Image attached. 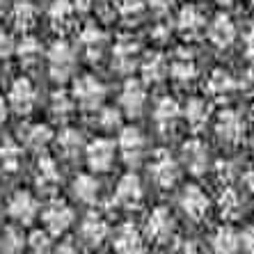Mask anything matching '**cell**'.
Here are the masks:
<instances>
[{
	"label": "cell",
	"mask_w": 254,
	"mask_h": 254,
	"mask_svg": "<svg viewBox=\"0 0 254 254\" xmlns=\"http://www.w3.org/2000/svg\"><path fill=\"white\" fill-rule=\"evenodd\" d=\"M46 62H48V73L53 80L58 83H64L73 76L76 71V51L71 46L69 42L64 39H58L53 46L48 48L46 53Z\"/></svg>",
	"instance_id": "cell-1"
},
{
	"label": "cell",
	"mask_w": 254,
	"mask_h": 254,
	"mask_svg": "<svg viewBox=\"0 0 254 254\" xmlns=\"http://www.w3.org/2000/svg\"><path fill=\"white\" fill-rule=\"evenodd\" d=\"M71 96H73L78 108L89 110V113H96L103 106V99H106V85L101 83L96 76H92V73H85V76H78L73 80Z\"/></svg>",
	"instance_id": "cell-2"
},
{
	"label": "cell",
	"mask_w": 254,
	"mask_h": 254,
	"mask_svg": "<svg viewBox=\"0 0 254 254\" xmlns=\"http://www.w3.org/2000/svg\"><path fill=\"white\" fill-rule=\"evenodd\" d=\"M149 177L154 181L158 188L167 190V188H174L179 184V179H181V167H179L177 158L165 151V149H160L151 156V163H149Z\"/></svg>",
	"instance_id": "cell-3"
},
{
	"label": "cell",
	"mask_w": 254,
	"mask_h": 254,
	"mask_svg": "<svg viewBox=\"0 0 254 254\" xmlns=\"http://www.w3.org/2000/svg\"><path fill=\"white\" fill-rule=\"evenodd\" d=\"M117 151L122 154L126 165L135 167L142 163L144 154H147V137L137 126H124L117 140Z\"/></svg>",
	"instance_id": "cell-4"
},
{
	"label": "cell",
	"mask_w": 254,
	"mask_h": 254,
	"mask_svg": "<svg viewBox=\"0 0 254 254\" xmlns=\"http://www.w3.org/2000/svg\"><path fill=\"white\" fill-rule=\"evenodd\" d=\"M117 158V144L110 137H94L85 144V160L92 172H110Z\"/></svg>",
	"instance_id": "cell-5"
},
{
	"label": "cell",
	"mask_w": 254,
	"mask_h": 254,
	"mask_svg": "<svg viewBox=\"0 0 254 254\" xmlns=\"http://www.w3.org/2000/svg\"><path fill=\"white\" fill-rule=\"evenodd\" d=\"M73 218H76V213L73 208L62 199H51L44 206L42 211V220H44V227H46L48 234H53V236H60V234H64L71 225H73Z\"/></svg>",
	"instance_id": "cell-6"
},
{
	"label": "cell",
	"mask_w": 254,
	"mask_h": 254,
	"mask_svg": "<svg viewBox=\"0 0 254 254\" xmlns=\"http://www.w3.org/2000/svg\"><path fill=\"white\" fill-rule=\"evenodd\" d=\"M37 103V89L28 78H16L7 92V106L16 115H30Z\"/></svg>",
	"instance_id": "cell-7"
},
{
	"label": "cell",
	"mask_w": 254,
	"mask_h": 254,
	"mask_svg": "<svg viewBox=\"0 0 254 254\" xmlns=\"http://www.w3.org/2000/svg\"><path fill=\"white\" fill-rule=\"evenodd\" d=\"M147 106V89L140 80L128 78L122 87V96H119V110L126 117H140L142 110Z\"/></svg>",
	"instance_id": "cell-8"
},
{
	"label": "cell",
	"mask_w": 254,
	"mask_h": 254,
	"mask_svg": "<svg viewBox=\"0 0 254 254\" xmlns=\"http://www.w3.org/2000/svg\"><path fill=\"white\" fill-rule=\"evenodd\" d=\"M174 215L170 213V208L156 206L149 213L147 218V236L154 243H167L174 234Z\"/></svg>",
	"instance_id": "cell-9"
},
{
	"label": "cell",
	"mask_w": 254,
	"mask_h": 254,
	"mask_svg": "<svg viewBox=\"0 0 254 254\" xmlns=\"http://www.w3.org/2000/svg\"><path fill=\"white\" fill-rule=\"evenodd\" d=\"M142 197H144V188H142V181L137 174L128 172L119 179L117 188H115V201L124 208H137L142 204Z\"/></svg>",
	"instance_id": "cell-10"
},
{
	"label": "cell",
	"mask_w": 254,
	"mask_h": 254,
	"mask_svg": "<svg viewBox=\"0 0 254 254\" xmlns=\"http://www.w3.org/2000/svg\"><path fill=\"white\" fill-rule=\"evenodd\" d=\"M7 213H9L12 220H16L18 225H30V222L37 218V213H39V204H37V199L32 197V192H28V190H16L12 195V199H9Z\"/></svg>",
	"instance_id": "cell-11"
},
{
	"label": "cell",
	"mask_w": 254,
	"mask_h": 254,
	"mask_svg": "<svg viewBox=\"0 0 254 254\" xmlns=\"http://www.w3.org/2000/svg\"><path fill=\"white\" fill-rule=\"evenodd\" d=\"M215 130L222 142L227 144H238L245 135V119L236 113V110H225V113L218 115V122H215Z\"/></svg>",
	"instance_id": "cell-12"
},
{
	"label": "cell",
	"mask_w": 254,
	"mask_h": 254,
	"mask_svg": "<svg viewBox=\"0 0 254 254\" xmlns=\"http://www.w3.org/2000/svg\"><path fill=\"white\" fill-rule=\"evenodd\" d=\"M204 32L208 35V42L215 48H229L236 39V25L227 14H218L213 21H208Z\"/></svg>",
	"instance_id": "cell-13"
},
{
	"label": "cell",
	"mask_w": 254,
	"mask_h": 254,
	"mask_svg": "<svg viewBox=\"0 0 254 254\" xmlns=\"http://www.w3.org/2000/svg\"><path fill=\"white\" fill-rule=\"evenodd\" d=\"M179 201H181V208L186 211V215H190L192 220L206 218L208 208H211V199L199 186H186Z\"/></svg>",
	"instance_id": "cell-14"
},
{
	"label": "cell",
	"mask_w": 254,
	"mask_h": 254,
	"mask_svg": "<svg viewBox=\"0 0 254 254\" xmlns=\"http://www.w3.org/2000/svg\"><path fill=\"white\" fill-rule=\"evenodd\" d=\"M76 16L78 14L69 0H53L51 7H48V21L60 35H66V32L76 28Z\"/></svg>",
	"instance_id": "cell-15"
},
{
	"label": "cell",
	"mask_w": 254,
	"mask_h": 254,
	"mask_svg": "<svg viewBox=\"0 0 254 254\" xmlns=\"http://www.w3.org/2000/svg\"><path fill=\"white\" fill-rule=\"evenodd\" d=\"M206 14L201 12L199 7L195 5H188L184 7L181 12H179L177 16V28L179 32L184 37H188V39H195V37H199L204 30H206Z\"/></svg>",
	"instance_id": "cell-16"
},
{
	"label": "cell",
	"mask_w": 254,
	"mask_h": 254,
	"mask_svg": "<svg viewBox=\"0 0 254 254\" xmlns=\"http://www.w3.org/2000/svg\"><path fill=\"white\" fill-rule=\"evenodd\" d=\"M115 252L117 254H144V238L133 225H122L115 231Z\"/></svg>",
	"instance_id": "cell-17"
},
{
	"label": "cell",
	"mask_w": 254,
	"mask_h": 254,
	"mask_svg": "<svg viewBox=\"0 0 254 254\" xmlns=\"http://www.w3.org/2000/svg\"><path fill=\"white\" fill-rule=\"evenodd\" d=\"M181 156H184L188 172H192V174H204L208 170V149L199 137H192V140L186 142Z\"/></svg>",
	"instance_id": "cell-18"
},
{
	"label": "cell",
	"mask_w": 254,
	"mask_h": 254,
	"mask_svg": "<svg viewBox=\"0 0 254 254\" xmlns=\"http://www.w3.org/2000/svg\"><path fill=\"white\" fill-rule=\"evenodd\" d=\"M108 234H110V229H108V222L101 215H87V218L83 220V225H80V238H83L85 245H89V248H99L101 243L108 238Z\"/></svg>",
	"instance_id": "cell-19"
},
{
	"label": "cell",
	"mask_w": 254,
	"mask_h": 254,
	"mask_svg": "<svg viewBox=\"0 0 254 254\" xmlns=\"http://www.w3.org/2000/svg\"><path fill=\"white\" fill-rule=\"evenodd\" d=\"M188 122V126L192 130H201L208 124V117H211V103L201 96H192V99L186 103V108L181 110Z\"/></svg>",
	"instance_id": "cell-20"
},
{
	"label": "cell",
	"mask_w": 254,
	"mask_h": 254,
	"mask_svg": "<svg viewBox=\"0 0 254 254\" xmlns=\"http://www.w3.org/2000/svg\"><path fill=\"white\" fill-rule=\"evenodd\" d=\"M55 147L62 158H76L80 151H85L83 133L78 128H62L60 135L55 137Z\"/></svg>",
	"instance_id": "cell-21"
},
{
	"label": "cell",
	"mask_w": 254,
	"mask_h": 254,
	"mask_svg": "<svg viewBox=\"0 0 254 254\" xmlns=\"http://www.w3.org/2000/svg\"><path fill=\"white\" fill-rule=\"evenodd\" d=\"M142 76H144V83H163L167 76H170V62H167L163 55H147L142 60Z\"/></svg>",
	"instance_id": "cell-22"
},
{
	"label": "cell",
	"mask_w": 254,
	"mask_h": 254,
	"mask_svg": "<svg viewBox=\"0 0 254 254\" xmlns=\"http://www.w3.org/2000/svg\"><path fill=\"white\" fill-rule=\"evenodd\" d=\"M35 181L39 186V190L44 192H53L60 184V170H58V163L53 158H39V165H37V174H35Z\"/></svg>",
	"instance_id": "cell-23"
},
{
	"label": "cell",
	"mask_w": 254,
	"mask_h": 254,
	"mask_svg": "<svg viewBox=\"0 0 254 254\" xmlns=\"http://www.w3.org/2000/svg\"><path fill=\"white\" fill-rule=\"evenodd\" d=\"M213 254H238L241 250V234L231 227H220L211 238Z\"/></svg>",
	"instance_id": "cell-24"
},
{
	"label": "cell",
	"mask_w": 254,
	"mask_h": 254,
	"mask_svg": "<svg viewBox=\"0 0 254 254\" xmlns=\"http://www.w3.org/2000/svg\"><path fill=\"white\" fill-rule=\"evenodd\" d=\"M179 117H181V106H179L177 99H172V96H163V99L156 101L154 122L160 126V128H170Z\"/></svg>",
	"instance_id": "cell-25"
},
{
	"label": "cell",
	"mask_w": 254,
	"mask_h": 254,
	"mask_svg": "<svg viewBox=\"0 0 254 254\" xmlns=\"http://www.w3.org/2000/svg\"><path fill=\"white\" fill-rule=\"evenodd\" d=\"M115 58H113V64L115 69L119 71H133L135 66V60L140 55V46H137L133 39H122V42L115 46Z\"/></svg>",
	"instance_id": "cell-26"
},
{
	"label": "cell",
	"mask_w": 254,
	"mask_h": 254,
	"mask_svg": "<svg viewBox=\"0 0 254 254\" xmlns=\"http://www.w3.org/2000/svg\"><path fill=\"white\" fill-rule=\"evenodd\" d=\"M37 7L32 0H16L12 7V23L14 28L23 30V32H28L30 28H35L37 23Z\"/></svg>",
	"instance_id": "cell-27"
},
{
	"label": "cell",
	"mask_w": 254,
	"mask_h": 254,
	"mask_svg": "<svg viewBox=\"0 0 254 254\" xmlns=\"http://www.w3.org/2000/svg\"><path fill=\"white\" fill-rule=\"evenodd\" d=\"M206 89H208V94L215 96V99H227V96L236 89V80H234V76H231L229 71L215 69L211 76H208Z\"/></svg>",
	"instance_id": "cell-28"
},
{
	"label": "cell",
	"mask_w": 254,
	"mask_h": 254,
	"mask_svg": "<svg viewBox=\"0 0 254 254\" xmlns=\"http://www.w3.org/2000/svg\"><path fill=\"white\" fill-rule=\"evenodd\" d=\"M103 46H106V35H103L101 28H96V25H85V28L80 30V48H83L92 60H96V55H101Z\"/></svg>",
	"instance_id": "cell-29"
},
{
	"label": "cell",
	"mask_w": 254,
	"mask_h": 254,
	"mask_svg": "<svg viewBox=\"0 0 254 254\" xmlns=\"http://www.w3.org/2000/svg\"><path fill=\"white\" fill-rule=\"evenodd\" d=\"M218 206H220V215L225 220H238L243 215V211H245V204H243L241 195L234 188H225V192L218 199Z\"/></svg>",
	"instance_id": "cell-30"
},
{
	"label": "cell",
	"mask_w": 254,
	"mask_h": 254,
	"mask_svg": "<svg viewBox=\"0 0 254 254\" xmlns=\"http://www.w3.org/2000/svg\"><path fill=\"white\" fill-rule=\"evenodd\" d=\"M14 53L18 55V60H21V64L23 66H37L39 62H42L44 51H42V44L37 42L35 37H23L21 44H16Z\"/></svg>",
	"instance_id": "cell-31"
},
{
	"label": "cell",
	"mask_w": 254,
	"mask_h": 254,
	"mask_svg": "<svg viewBox=\"0 0 254 254\" xmlns=\"http://www.w3.org/2000/svg\"><path fill=\"white\" fill-rule=\"evenodd\" d=\"M73 195L85 204H94L99 199V181L92 174H78L73 179Z\"/></svg>",
	"instance_id": "cell-32"
},
{
	"label": "cell",
	"mask_w": 254,
	"mask_h": 254,
	"mask_svg": "<svg viewBox=\"0 0 254 254\" xmlns=\"http://www.w3.org/2000/svg\"><path fill=\"white\" fill-rule=\"evenodd\" d=\"M53 142V133L46 124H32L23 135V147L35 149V151H44Z\"/></svg>",
	"instance_id": "cell-33"
},
{
	"label": "cell",
	"mask_w": 254,
	"mask_h": 254,
	"mask_svg": "<svg viewBox=\"0 0 254 254\" xmlns=\"http://www.w3.org/2000/svg\"><path fill=\"white\" fill-rule=\"evenodd\" d=\"M23 160V144H16V142L7 140L0 144V167L7 172H16L18 165Z\"/></svg>",
	"instance_id": "cell-34"
},
{
	"label": "cell",
	"mask_w": 254,
	"mask_h": 254,
	"mask_svg": "<svg viewBox=\"0 0 254 254\" xmlns=\"http://www.w3.org/2000/svg\"><path fill=\"white\" fill-rule=\"evenodd\" d=\"M170 76L177 80V83H190L192 78L197 76V66L190 58H177L170 64Z\"/></svg>",
	"instance_id": "cell-35"
},
{
	"label": "cell",
	"mask_w": 254,
	"mask_h": 254,
	"mask_svg": "<svg viewBox=\"0 0 254 254\" xmlns=\"http://www.w3.org/2000/svg\"><path fill=\"white\" fill-rule=\"evenodd\" d=\"M73 108H76V101H73L71 94H66V92H55L53 99H51V113L58 119L69 117L73 113Z\"/></svg>",
	"instance_id": "cell-36"
},
{
	"label": "cell",
	"mask_w": 254,
	"mask_h": 254,
	"mask_svg": "<svg viewBox=\"0 0 254 254\" xmlns=\"http://www.w3.org/2000/svg\"><path fill=\"white\" fill-rule=\"evenodd\" d=\"M28 250L30 254H51L53 252L51 234L48 231H32L28 238Z\"/></svg>",
	"instance_id": "cell-37"
},
{
	"label": "cell",
	"mask_w": 254,
	"mask_h": 254,
	"mask_svg": "<svg viewBox=\"0 0 254 254\" xmlns=\"http://www.w3.org/2000/svg\"><path fill=\"white\" fill-rule=\"evenodd\" d=\"M21 248H23V234L18 229H14V227H9L5 231V236H2L0 250H2V254H18Z\"/></svg>",
	"instance_id": "cell-38"
},
{
	"label": "cell",
	"mask_w": 254,
	"mask_h": 254,
	"mask_svg": "<svg viewBox=\"0 0 254 254\" xmlns=\"http://www.w3.org/2000/svg\"><path fill=\"white\" fill-rule=\"evenodd\" d=\"M99 124L103 130H115L122 126V110L119 108H99Z\"/></svg>",
	"instance_id": "cell-39"
},
{
	"label": "cell",
	"mask_w": 254,
	"mask_h": 254,
	"mask_svg": "<svg viewBox=\"0 0 254 254\" xmlns=\"http://www.w3.org/2000/svg\"><path fill=\"white\" fill-rule=\"evenodd\" d=\"M117 9L124 18H137L144 12V0H119Z\"/></svg>",
	"instance_id": "cell-40"
},
{
	"label": "cell",
	"mask_w": 254,
	"mask_h": 254,
	"mask_svg": "<svg viewBox=\"0 0 254 254\" xmlns=\"http://www.w3.org/2000/svg\"><path fill=\"white\" fill-rule=\"evenodd\" d=\"M14 48H16V44H14V39L7 32H0V60H9L14 55Z\"/></svg>",
	"instance_id": "cell-41"
},
{
	"label": "cell",
	"mask_w": 254,
	"mask_h": 254,
	"mask_svg": "<svg viewBox=\"0 0 254 254\" xmlns=\"http://www.w3.org/2000/svg\"><path fill=\"white\" fill-rule=\"evenodd\" d=\"M149 9H154L156 14H165L174 7V0H147Z\"/></svg>",
	"instance_id": "cell-42"
},
{
	"label": "cell",
	"mask_w": 254,
	"mask_h": 254,
	"mask_svg": "<svg viewBox=\"0 0 254 254\" xmlns=\"http://www.w3.org/2000/svg\"><path fill=\"white\" fill-rule=\"evenodd\" d=\"M241 245L245 248L248 254H254V225L248 227V229L241 234Z\"/></svg>",
	"instance_id": "cell-43"
},
{
	"label": "cell",
	"mask_w": 254,
	"mask_h": 254,
	"mask_svg": "<svg viewBox=\"0 0 254 254\" xmlns=\"http://www.w3.org/2000/svg\"><path fill=\"white\" fill-rule=\"evenodd\" d=\"M218 177L220 181H225V186H229L231 179H234V165L231 163H218Z\"/></svg>",
	"instance_id": "cell-44"
},
{
	"label": "cell",
	"mask_w": 254,
	"mask_h": 254,
	"mask_svg": "<svg viewBox=\"0 0 254 254\" xmlns=\"http://www.w3.org/2000/svg\"><path fill=\"white\" fill-rule=\"evenodd\" d=\"M245 55L254 62V23L245 30Z\"/></svg>",
	"instance_id": "cell-45"
},
{
	"label": "cell",
	"mask_w": 254,
	"mask_h": 254,
	"mask_svg": "<svg viewBox=\"0 0 254 254\" xmlns=\"http://www.w3.org/2000/svg\"><path fill=\"white\" fill-rule=\"evenodd\" d=\"M243 184H245V188L250 190V192H254V167H250V170L243 172Z\"/></svg>",
	"instance_id": "cell-46"
},
{
	"label": "cell",
	"mask_w": 254,
	"mask_h": 254,
	"mask_svg": "<svg viewBox=\"0 0 254 254\" xmlns=\"http://www.w3.org/2000/svg\"><path fill=\"white\" fill-rule=\"evenodd\" d=\"M71 5H73L76 14H80V12H89V9H92V0H73Z\"/></svg>",
	"instance_id": "cell-47"
},
{
	"label": "cell",
	"mask_w": 254,
	"mask_h": 254,
	"mask_svg": "<svg viewBox=\"0 0 254 254\" xmlns=\"http://www.w3.org/2000/svg\"><path fill=\"white\" fill-rule=\"evenodd\" d=\"M55 254H78V250H76V245H73L71 241H64L58 248V252H55Z\"/></svg>",
	"instance_id": "cell-48"
},
{
	"label": "cell",
	"mask_w": 254,
	"mask_h": 254,
	"mask_svg": "<svg viewBox=\"0 0 254 254\" xmlns=\"http://www.w3.org/2000/svg\"><path fill=\"white\" fill-rule=\"evenodd\" d=\"M7 115H9V106H7V101L0 96V124L7 119Z\"/></svg>",
	"instance_id": "cell-49"
},
{
	"label": "cell",
	"mask_w": 254,
	"mask_h": 254,
	"mask_svg": "<svg viewBox=\"0 0 254 254\" xmlns=\"http://www.w3.org/2000/svg\"><path fill=\"white\" fill-rule=\"evenodd\" d=\"M179 254H201V252H199V248H197V245H192V243H186L184 248L179 250Z\"/></svg>",
	"instance_id": "cell-50"
},
{
	"label": "cell",
	"mask_w": 254,
	"mask_h": 254,
	"mask_svg": "<svg viewBox=\"0 0 254 254\" xmlns=\"http://www.w3.org/2000/svg\"><path fill=\"white\" fill-rule=\"evenodd\" d=\"M215 2H218L220 7H234L238 2V0H215Z\"/></svg>",
	"instance_id": "cell-51"
},
{
	"label": "cell",
	"mask_w": 254,
	"mask_h": 254,
	"mask_svg": "<svg viewBox=\"0 0 254 254\" xmlns=\"http://www.w3.org/2000/svg\"><path fill=\"white\" fill-rule=\"evenodd\" d=\"M5 12H7V5H5V0H0V18L5 16Z\"/></svg>",
	"instance_id": "cell-52"
},
{
	"label": "cell",
	"mask_w": 254,
	"mask_h": 254,
	"mask_svg": "<svg viewBox=\"0 0 254 254\" xmlns=\"http://www.w3.org/2000/svg\"><path fill=\"white\" fill-rule=\"evenodd\" d=\"M252 151H254V133H252Z\"/></svg>",
	"instance_id": "cell-53"
},
{
	"label": "cell",
	"mask_w": 254,
	"mask_h": 254,
	"mask_svg": "<svg viewBox=\"0 0 254 254\" xmlns=\"http://www.w3.org/2000/svg\"><path fill=\"white\" fill-rule=\"evenodd\" d=\"M250 2H252V7H254V0H250Z\"/></svg>",
	"instance_id": "cell-54"
}]
</instances>
